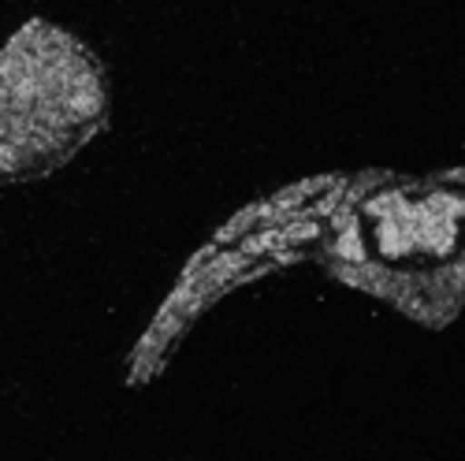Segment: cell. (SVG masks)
Instances as JSON below:
<instances>
[{
    "mask_svg": "<svg viewBox=\"0 0 465 461\" xmlns=\"http://www.w3.org/2000/svg\"><path fill=\"white\" fill-rule=\"evenodd\" d=\"M97 56L56 23L26 19L0 42V186L60 172L104 127Z\"/></svg>",
    "mask_w": 465,
    "mask_h": 461,
    "instance_id": "6da1fadb",
    "label": "cell"
}]
</instances>
